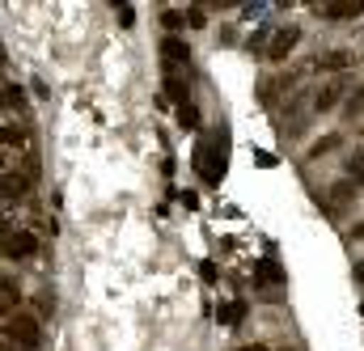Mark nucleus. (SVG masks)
<instances>
[{
	"mask_svg": "<svg viewBox=\"0 0 364 351\" xmlns=\"http://www.w3.org/2000/svg\"><path fill=\"white\" fill-rule=\"evenodd\" d=\"M318 17L322 21H356V17H364V0H322Z\"/></svg>",
	"mask_w": 364,
	"mask_h": 351,
	"instance_id": "423d86ee",
	"label": "nucleus"
},
{
	"mask_svg": "<svg viewBox=\"0 0 364 351\" xmlns=\"http://www.w3.org/2000/svg\"><path fill=\"white\" fill-rule=\"evenodd\" d=\"M161 72H166V68H161ZM186 77H191V72H166V93H170V97H174V106H191V81H186Z\"/></svg>",
	"mask_w": 364,
	"mask_h": 351,
	"instance_id": "1a4fd4ad",
	"label": "nucleus"
},
{
	"mask_svg": "<svg viewBox=\"0 0 364 351\" xmlns=\"http://www.w3.org/2000/svg\"><path fill=\"white\" fill-rule=\"evenodd\" d=\"M114 9H119V21H123V26H132V17H136V13H132V4H114Z\"/></svg>",
	"mask_w": 364,
	"mask_h": 351,
	"instance_id": "6ab92c4d",
	"label": "nucleus"
},
{
	"mask_svg": "<svg viewBox=\"0 0 364 351\" xmlns=\"http://www.w3.org/2000/svg\"><path fill=\"white\" fill-rule=\"evenodd\" d=\"M343 119H348V123L364 119V85H356L352 93H348V102H343Z\"/></svg>",
	"mask_w": 364,
	"mask_h": 351,
	"instance_id": "f8f14e48",
	"label": "nucleus"
},
{
	"mask_svg": "<svg viewBox=\"0 0 364 351\" xmlns=\"http://www.w3.org/2000/svg\"><path fill=\"white\" fill-rule=\"evenodd\" d=\"M199 174L208 182H220V174H225V144H220V136L199 148Z\"/></svg>",
	"mask_w": 364,
	"mask_h": 351,
	"instance_id": "20e7f679",
	"label": "nucleus"
},
{
	"mask_svg": "<svg viewBox=\"0 0 364 351\" xmlns=\"http://www.w3.org/2000/svg\"><path fill=\"white\" fill-rule=\"evenodd\" d=\"M30 186H34V178L26 174V170H13V166H9V170H4V203L21 199V195H26Z\"/></svg>",
	"mask_w": 364,
	"mask_h": 351,
	"instance_id": "6e6552de",
	"label": "nucleus"
},
{
	"mask_svg": "<svg viewBox=\"0 0 364 351\" xmlns=\"http://www.w3.org/2000/svg\"><path fill=\"white\" fill-rule=\"evenodd\" d=\"M0 309H4V322H9L13 313H21V309H17V279H9V275L0 279Z\"/></svg>",
	"mask_w": 364,
	"mask_h": 351,
	"instance_id": "9b49d317",
	"label": "nucleus"
},
{
	"mask_svg": "<svg viewBox=\"0 0 364 351\" xmlns=\"http://www.w3.org/2000/svg\"><path fill=\"white\" fill-rule=\"evenodd\" d=\"M296 43H301V30H296V26L275 30V34H272V47H267V60H288Z\"/></svg>",
	"mask_w": 364,
	"mask_h": 351,
	"instance_id": "0eeeda50",
	"label": "nucleus"
},
{
	"mask_svg": "<svg viewBox=\"0 0 364 351\" xmlns=\"http://www.w3.org/2000/svg\"><path fill=\"white\" fill-rule=\"evenodd\" d=\"M4 339L9 343H17L21 351H38L43 347V322H38V313H13L9 322H4Z\"/></svg>",
	"mask_w": 364,
	"mask_h": 351,
	"instance_id": "f257e3e1",
	"label": "nucleus"
},
{
	"mask_svg": "<svg viewBox=\"0 0 364 351\" xmlns=\"http://www.w3.org/2000/svg\"><path fill=\"white\" fill-rule=\"evenodd\" d=\"M339 144H343V136H322V140H318V144L309 148V161H318V157H326V153H335Z\"/></svg>",
	"mask_w": 364,
	"mask_h": 351,
	"instance_id": "ddd939ff",
	"label": "nucleus"
},
{
	"mask_svg": "<svg viewBox=\"0 0 364 351\" xmlns=\"http://www.w3.org/2000/svg\"><path fill=\"white\" fill-rule=\"evenodd\" d=\"M161 21H166V26H170V30H178V26H182V13H174V9H170V13H166V17H161Z\"/></svg>",
	"mask_w": 364,
	"mask_h": 351,
	"instance_id": "aec40b11",
	"label": "nucleus"
},
{
	"mask_svg": "<svg viewBox=\"0 0 364 351\" xmlns=\"http://www.w3.org/2000/svg\"><path fill=\"white\" fill-rule=\"evenodd\" d=\"M318 68H326L331 77H343L352 68V51H326V55H318Z\"/></svg>",
	"mask_w": 364,
	"mask_h": 351,
	"instance_id": "9d476101",
	"label": "nucleus"
},
{
	"mask_svg": "<svg viewBox=\"0 0 364 351\" xmlns=\"http://www.w3.org/2000/svg\"><path fill=\"white\" fill-rule=\"evenodd\" d=\"M348 174H352V182H364V153H356V157L348 161Z\"/></svg>",
	"mask_w": 364,
	"mask_h": 351,
	"instance_id": "f3484780",
	"label": "nucleus"
},
{
	"mask_svg": "<svg viewBox=\"0 0 364 351\" xmlns=\"http://www.w3.org/2000/svg\"><path fill=\"white\" fill-rule=\"evenodd\" d=\"M34 254H38V237H34L30 229L4 233V259H17V263H26V259H34Z\"/></svg>",
	"mask_w": 364,
	"mask_h": 351,
	"instance_id": "39448f33",
	"label": "nucleus"
},
{
	"mask_svg": "<svg viewBox=\"0 0 364 351\" xmlns=\"http://www.w3.org/2000/svg\"><path fill=\"white\" fill-rule=\"evenodd\" d=\"M348 93H352V89H348V72H343V77H326L322 85L314 89V97H309V102H314V114H331L339 102H348Z\"/></svg>",
	"mask_w": 364,
	"mask_h": 351,
	"instance_id": "f03ea898",
	"label": "nucleus"
},
{
	"mask_svg": "<svg viewBox=\"0 0 364 351\" xmlns=\"http://www.w3.org/2000/svg\"><path fill=\"white\" fill-rule=\"evenodd\" d=\"M356 195V182H335V190H331V199H335V207H343L348 199Z\"/></svg>",
	"mask_w": 364,
	"mask_h": 351,
	"instance_id": "4468645a",
	"label": "nucleus"
},
{
	"mask_svg": "<svg viewBox=\"0 0 364 351\" xmlns=\"http://www.w3.org/2000/svg\"><path fill=\"white\" fill-rule=\"evenodd\" d=\"M34 305H38V318H51V296H47V292H43Z\"/></svg>",
	"mask_w": 364,
	"mask_h": 351,
	"instance_id": "a211bd4d",
	"label": "nucleus"
},
{
	"mask_svg": "<svg viewBox=\"0 0 364 351\" xmlns=\"http://www.w3.org/2000/svg\"><path fill=\"white\" fill-rule=\"evenodd\" d=\"M4 106H9V110H17V114H21V89L13 85V81H4Z\"/></svg>",
	"mask_w": 364,
	"mask_h": 351,
	"instance_id": "2eb2a0df",
	"label": "nucleus"
},
{
	"mask_svg": "<svg viewBox=\"0 0 364 351\" xmlns=\"http://www.w3.org/2000/svg\"><path fill=\"white\" fill-rule=\"evenodd\" d=\"M237 351H272V347H267V343H242Z\"/></svg>",
	"mask_w": 364,
	"mask_h": 351,
	"instance_id": "412c9836",
	"label": "nucleus"
},
{
	"mask_svg": "<svg viewBox=\"0 0 364 351\" xmlns=\"http://www.w3.org/2000/svg\"><path fill=\"white\" fill-rule=\"evenodd\" d=\"M178 123L186 127V131H195V127H199V110H195V106H182V110H178Z\"/></svg>",
	"mask_w": 364,
	"mask_h": 351,
	"instance_id": "dca6fc26",
	"label": "nucleus"
},
{
	"mask_svg": "<svg viewBox=\"0 0 364 351\" xmlns=\"http://www.w3.org/2000/svg\"><path fill=\"white\" fill-rule=\"evenodd\" d=\"M161 68L166 72H191V47H186V38H178V34L161 38Z\"/></svg>",
	"mask_w": 364,
	"mask_h": 351,
	"instance_id": "7ed1b4c3",
	"label": "nucleus"
},
{
	"mask_svg": "<svg viewBox=\"0 0 364 351\" xmlns=\"http://www.w3.org/2000/svg\"><path fill=\"white\" fill-rule=\"evenodd\" d=\"M279 351H296V347H279Z\"/></svg>",
	"mask_w": 364,
	"mask_h": 351,
	"instance_id": "5701e85b",
	"label": "nucleus"
},
{
	"mask_svg": "<svg viewBox=\"0 0 364 351\" xmlns=\"http://www.w3.org/2000/svg\"><path fill=\"white\" fill-rule=\"evenodd\" d=\"M356 279H360V284H364V259H360V263H356Z\"/></svg>",
	"mask_w": 364,
	"mask_h": 351,
	"instance_id": "4be33fe9",
	"label": "nucleus"
}]
</instances>
